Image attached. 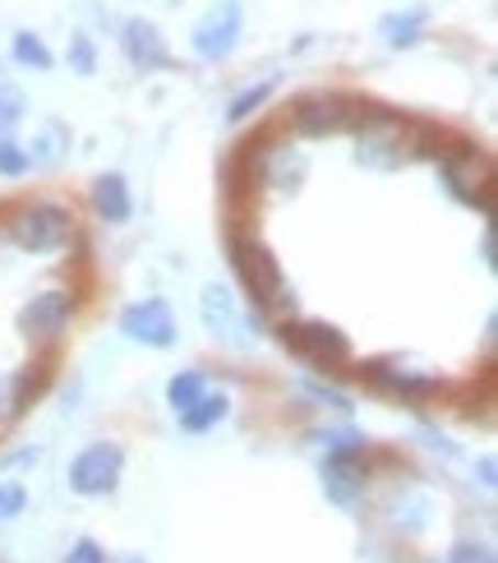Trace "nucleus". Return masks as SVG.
Returning <instances> with one entry per match:
<instances>
[{
    "instance_id": "nucleus-1",
    "label": "nucleus",
    "mask_w": 498,
    "mask_h": 563,
    "mask_svg": "<svg viewBox=\"0 0 498 563\" xmlns=\"http://www.w3.org/2000/svg\"><path fill=\"white\" fill-rule=\"evenodd\" d=\"M226 254H231V268H235V277H241V287L254 305H264L268 314H291L296 319V296L287 291L281 264L273 260V250L264 241L250 236V231H231Z\"/></svg>"
},
{
    "instance_id": "nucleus-2",
    "label": "nucleus",
    "mask_w": 498,
    "mask_h": 563,
    "mask_svg": "<svg viewBox=\"0 0 498 563\" xmlns=\"http://www.w3.org/2000/svg\"><path fill=\"white\" fill-rule=\"evenodd\" d=\"M5 236L23 254H56L75 241V213L56 199H29L5 213Z\"/></svg>"
},
{
    "instance_id": "nucleus-3",
    "label": "nucleus",
    "mask_w": 498,
    "mask_h": 563,
    "mask_svg": "<svg viewBox=\"0 0 498 563\" xmlns=\"http://www.w3.org/2000/svg\"><path fill=\"white\" fill-rule=\"evenodd\" d=\"M121 476H125V449L115 439H92L69 457L65 485H69V495H79V499H107V495H115Z\"/></svg>"
},
{
    "instance_id": "nucleus-4",
    "label": "nucleus",
    "mask_w": 498,
    "mask_h": 563,
    "mask_svg": "<svg viewBox=\"0 0 498 563\" xmlns=\"http://www.w3.org/2000/svg\"><path fill=\"white\" fill-rule=\"evenodd\" d=\"M434 167L447 185V195H453L457 203L466 208H480V213L489 218V185H494V167H489V157L476 153L471 144H447L439 157H434Z\"/></svg>"
},
{
    "instance_id": "nucleus-5",
    "label": "nucleus",
    "mask_w": 498,
    "mask_h": 563,
    "mask_svg": "<svg viewBox=\"0 0 498 563\" xmlns=\"http://www.w3.org/2000/svg\"><path fill=\"white\" fill-rule=\"evenodd\" d=\"M277 338L287 351H296L300 361H310L314 369H342L355 356V346H351V338L342 333V328L319 323V319H287L277 328Z\"/></svg>"
},
{
    "instance_id": "nucleus-6",
    "label": "nucleus",
    "mask_w": 498,
    "mask_h": 563,
    "mask_svg": "<svg viewBox=\"0 0 498 563\" xmlns=\"http://www.w3.org/2000/svg\"><path fill=\"white\" fill-rule=\"evenodd\" d=\"M361 111H365V102L351 98V92L319 88V92H305V98H296V107H291V130H296L300 139H323V134L351 130Z\"/></svg>"
},
{
    "instance_id": "nucleus-7",
    "label": "nucleus",
    "mask_w": 498,
    "mask_h": 563,
    "mask_svg": "<svg viewBox=\"0 0 498 563\" xmlns=\"http://www.w3.org/2000/svg\"><path fill=\"white\" fill-rule=\"evenodd\" d=\"M241 33H245V5L241 0H218V5H208L195 23V56L208 60V65H222L235 56V46H241Z\"/></svg>"
},
{
    "instance_id": "nucleus-8",
    "label": "nucleus",
    "mask_w": 498,
    "mask_h": 563,
    "mask_svg": "<svg viewBox=\"0 0 498 563\" xmlns=\"http://www.w3.org/2000/svg\"><path fill=\"white\" fill-rule=\"evenodd\" d=\"M75 305H79V296L69 287H46L33 300H23V310H19L14 323L33 346H56L65 338L69 319H75Z\"/></svg>"
},
{
    "instance_id": "nucleus-9",
    "label": "nucleus",
    "mask_w": 498,
    "mask_h": 563,
    "mask_svg": "<svg viewBox=\"0 0 498 563\" xmlns=\"http://www.w3.org/2000/svg\"><path fill=\"white\" fill-rule=\"evenodd\" d=\"M121 333L139 346L171 351L180 342V323H176V310L162 296H144V300H130L121 310Z\"/></svg>"
},
{
    "instance_id": "nucleus-10",
    "label": "nucleus",
    "mask_w": 498,
    "mask_h": 563,
    "mask_svg": "<svg viewBox=\"0 0 498 563\" xmlns=\"http://www.w3.org/2000/svg\"><path fill=\"white\" fill-rule=\"evenodd\" d=\"M365 374V384L378 388V393H388V397H401V402H434V397L443 393V379L430 369H411V365H401V361H365L361 365Z\"/></svg>"
},
{
    "instance_id": "nucleus-11",
    "label": "nucleus",
    "mask_w": 498,
    "mask_h": 563,
    "mask_svg": "<svg viewBox=\"0 0 498 563\" xmlns=\"http://www.w3.org/2000/svg\"><path fill=\"white\" fill-rule=\"evenodd\" d=\"M121 52L125 60L139 69V75H153V69H171L176 56H171V46H166L162 29L153 19H125L121 23Z\"/></svg>"
},
{
    "instance_id": "nucleus-12",
    "label": "nucleus",
    "mask_w": 498,
    "mask_h": 563,
    "mask_svg": "<svg viewBox=\"0 0 498 563\" xmlns=\"http://www.w3.org/2000/svg\"><path fill=\"white\" fill-rule=\"evenodd\" d=\"M319 481H323L328 504H337V508H355V504L365 499V489H369V466H365V453H355V457H323Z\"/></svg>"
},
{
    "instance_id": "nucleus-13",
    "label": "nucleus",
    "mask_w": 498,
    "mask_h": 563,
    "mask_svg": "<svg viewBox=\"0 0 498 563\" xmlns=\"http://www.w3.org/2000/svg\"><path fill=\"white\" fill-rule=\"evenodd\" d=\"M88 203H92V213H98V222H107V227H121V222L134 218V195H130V180L121 172L92 176Z\"/></svg>"
},
{
    "instance_id": "nucleus-14",
    "label": "nucleus",
    "mask_w": 498,
    "mask_h": 563,
    "mask_svg": "<svg viewBox=\"0 0 498 563\" xmlns=\"http://www.w3.org/2000/svg\"><path fill=\"white\" fill-rule=\"evenodd\" d=\"M424 29H430V10H424V5L388 10L384 19H378V37H384L388 52H411V46H420Z\"/></svg>"
},
{
    "instance_id": "nucleus-15",
    "label": "nucleus",
    "mask_w": 498,
    "mask_h": 563,
    "mask_svg": "<svg viewBox=\"0 0 498 563\" xmlns=\"http://www.w3.org/2000/svg\"><path fill=\"white\" fill-rule=\"evenodd\" d=\"M69 144H75V134H69L65 121H56V115H52V121H42V125H37L33 144H23V148H29L33 172H52V167H60V162H65Z\"/></svg>"
},
{
    "instance_id": "nucleus-16",
    "label": "nucleus",
    "mask_w": 498,
    "mask_h": 563,
    "mask_svg": "<svg viewBox=\"0 0 498 563\" xmlns=\"http://www.w3.org/2000/svg\"><path fill=\"white\" fill-rule=\"evenodd\" d=\"M199 319H203V328L212 338H231L235 333V300H231V291L226 287H218V282H208V287L199 291Z\"/></svg>"
},
{
    "instance_id": "nucleus-17",
    "label": "nucleus",
    "mask_w": 498,
    "mask_h": 563,
    "mask_svg": "<svg viewBox=\"0 0 498 563\" xmlns=\"http://www.w3.org/2000/svg\"><path fill=\"white\" fill-rule=\"evenodd\" d=\"M226 416H231V397L226 393H203L199 402L189 407V411H180L176 420H180L185 434H208V430H218Z\"/></svg>"
},
{
    "instance_id": "nucleus-18",
    "label": "nucleus",
    "mask_w": 498,
    "mask_h": 563,
    "mask_svg": "<svg viewBox=\"0 0 498 563\" xmlns=\"http://www.w3.org/2000/svg\"><path fill=\"white\" fill-rule=\"evenodd\" d=\"M203 393H208V374L203 369H176L171 379H166V407L180 416V411L195 407Z\"/></svg>"
},
{
    "instance_id": "nucleus-19",
    "label": "nucleus",
    "mask_w": 498,
    "mask_h": 563,
    "mask_svg": "<svg viewBox=\"0 0 498 563\" xmlns=\"http://www.w3.org/2000/svg\"><path fill=\"white\" fill-rule=\"evenodd\" d=\"M10 56H14V65H23V69H37V75H46V69L56 65L52 46H46L37 33H29V29H19V33L10 37Z\"/></svg>"
},
{
    "instance_id": "nucleus-20",
    "label": "nucleus",
    "mask_w": 498,
    "mask_h": 563,
    "mask_svg": "<svg viewBox=\"0 0 498 563\" xmlns=\"http://www.w3.org/2000/svg\"><path fill=\"white\" fill-rule=\"evenodd\" d=\"M319 449L328 457H355V453H369V439L355 430V426H337V430H319Z\"/></svg>"
},
{
    "instance_id": "nucleus-21",
    "label": "nucleus",
    "mask_w": 498,
    "mask_h": 563,
    "mask_svg": "<svg viewBox=\"0 0 498 563\" xmlns=\"http://www.w3.org/2000/svg\"><path fill=\"white\" fill-rule=\"evenodd\" d=\"M273 92H277V79H264V84H250L245 92H235V98H231V107H226V121H231V125H241V121H250V115H254V111H264V102L273 98Z\"/></svg>"
},
{
    "instance_id": "nucleus-22",
    "label": "nucleus",
    "mask_w": 498,
    "mask_h": 563,
    "mask_svg": "<svg viewBox=\"0 0 498 563\" xmlns=\"http://www.w3.org/2000/svg\"><path fill=\"white\" fill-rule=\"evenodd\" d=\"M29 172H33L29 148H23L14 134H0V176H5V180H23Z\"/></svg>"
},
{
    "instance_id": "nucleus-23",
    "label": "nucleus",
    "mask_w": 498,
    "mask_h": 563,
    "mask_svg": "<svg viewBox=\"0 0 498 563\" xmlns=\"http://www.w3.org/2000/svg\"><path fill=\"white\" fill-rule=\"evenodd\" d=\"M65 60H69V69L75 75H98V46H92V37L88 33H75L69 37V52H65Z\"/></svg>"
},
{
    "instance_id": "nucleus-24",
    "label": "nucleus",
    "mask_w": 498,
    "mask_h": 563,
    "mask_svg": "<svg viewBox=\"0 0 498 563\" xmlns=\"http://www.w3.org/2000/svg\"><path fill=\"white\" fill-rule=\"evenodd\" d=\"M23 111H29V102H23V92L0 84V134H14V125L23 121Z\"/></svg>"
},
{
    "instance_id": "nucleus-25",
    "label": "nucleus",
    "mask_w": 498,
    "mask_h": 563,
    "mask_svg": "<svg viewBox=\"0 0 498 563\" xmlns=\"http://www.w3.org/2000/svg\"><path fill=\"white\" fill-rule=\"evenodd\" d=\"M23 508H29V489L19 481H0V522L23 518Z\"/></svg>"
},
{
    "instance_id": "nucleus-26",
    "label": "nucleus",
    "mask_w": 498,
    "mask_h": 563,
    "mask_svg": "<svg viewBox=\"0 0 498 563\" xmlns=\"http://www.w3.org/2000/svg\"><path fill=\"white\" fill-rule=\"evenodd\" d=\"M447 563H498V559L485 541H457L453 550H447Z\"/></svg>"
},
{
    "instance_id": "nucleus-27",
    "label": "nucleus",
    "mask_w": 498,
    "mask_h": 563,
    "mask_svg": "<svg viewBox=\"0 0 498 563\" xmlns=\"http://www.w3.org/2000/svg\"><path fill=\"white\" fill-rule=\"evenodd\" d=\"M107 559H111V554H107L98 541H92V536H79V541L65 550V559H60V563H107Z\"/></svg>"
},
{
    "instance_id": "nucleus-28",
    "label": "nucleus",
    "mask_w": 498,
    "mask_h": 563,
    "mask_svg": "<svg viewBox=\"0 0 498 563\" xmlns=\"http://www.w3.org/2000/svg\"><path fill=\"white\" fill-rule=\"evenodd\" d=\"M37 462H42V449H33V443H29V449H19V453L0 457V466H5V472H14V466H37Z\"/></svg>"
},
{
    "instance_id": "nucleus-29",
    "label": "nucleus",
    "mask_w": 498,
    "mask_h": 563,
    "mask_svg": "<svg viewBox=\"0 0 498 563\" xmlns=\"http://www.w3.org/2000/svg\"><path fill=\"white\" fill-rule=\"evenodd\" d=\"M476 476H480V489H494V485H498V462H494L489 453L476 462Z\"/></svg>"
},
{
    "instance_id": "nucleus-30",
    "label": "nucleus",
    "mask_w": 498,
    "mask_h": 563,
    "mask_svg": "<svg viewBox=\"0 0 498 563\" xmlns=\"http://www.w3.org/2000/svg\"><path fill=\"white\" fill-rule=\"evenodd\" d=\"M107 563H148L144 554H121V559H107Z\"/></svg>"
}]
</instances>
